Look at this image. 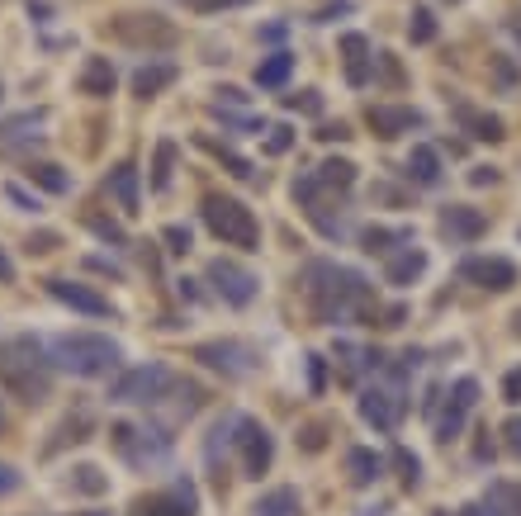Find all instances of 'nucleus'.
<instances>
[{
  "label": "nucleus",
  "mask_w": 521,
  "mask_h": 516,
  "mask_svg": "<svg viewBox=\"0 0 521 516\" xmlns=\"http://www.w3.org/2000/svg\"><path fill=\"white\" fill-rule=\"evenodd\" d=\"M304 299L313 308V318L327 327H346V322H375L379 299L375 285L351 266L337 261H308L304 266Z\"/></svg>",
  "instance_id": "f257e3e1"
},
{
  "label": "nucleus",
  "mask_w": 521,
  "mask_h": 516,
  "mask_svg": "<svg viewBox=\"0 0 521 516\" xmlns=\"http://www.w3.org/2000/svg\"><path fill=\"white\" fill-rule=\"evenodd\" d=\"M0 384L24 398V403H43L53 389V360L43 356V341L15 337L0 346Z\"/></svg>",
  "instance_id": "f03ea898"
},
{
  "label": "nucleus",
  "mask_w": 521,
  "mask_h": 516,
  "mask_svg": "<svg viewBox=\"0 0 521 516\" xmlns=\"http://www.w3.org/2000/svg\"><path fill=\"white\" fill-rule=\"evenodd\" d=\"M204 223H209V232H214L223 247L261 251V223H256V214L242 204V199L209 195L204 199Z\"/></svg>",
  "instance_id": "7ed1b4c3"
},
{
  "label": "nucleus",
  "mask_w": 521,
  "mask_h": 516,
  "mask_svg": "<svg viewBox=\"0 0 521 516\" xmlns=\"http://www.w3.org/2000/svg\"><path fill=\"white\" fill-rule=\"evenodd\" d=\"M53 356L62 370L81 374V379H95V374H109L119 365V346L109 337H95V332H67V337L53 341Z\"/></svg>",
  "instance_id": "20e7f679"
},
{
  "label": "nucleus",
  "mask_w": 521,
  "mask_h": 516,
  "mask_svg": "<svg viewBox=\"0 0 521 516\" xmlns=\"http://www.w3.org/2000/svg\"><path fill=\"white\" fill-rule=\"evenodd\" d=\"M171 389H176V374L152 360V365H133V370L119 374L109 384V398L114 403H162Z\"/></svg>",
  "instance_id": "39448f33"
},
{
  "label": "nucleus",
  "mask_w": 521,
  "mask_h": 516,
  "mask_svg": "<svg viewBox=\"0 0 521 516\" xmlns=\"http://www.w3.org/2000/svg\"><path fill=\"white\" fill-rule=\"evenodd\" d=\"M109 34L128 43V48H138V53H166V48H176V24L162 15H119L109 24Z\"/></svg>",
  "instance_id": "423d86ee"
},
{
  "label": "nucleus",
  "mask_w": 521,
  "mask_h": 516,
  "mask_svg": "<svg viewBox=\"0 0 521 516\" xmlns=\"http://www.w3.org/2000/svg\"><path fill=\"white\" fill-rule=\"evenodd\" d=\"M403 412H408V398H403L398 384H370L360 393V417L375 431H384V436H394L403 427Z\"/></svg>",
  "instance_id": "0eeeda50"
},
{
  "label": "nucleus",
  "mask_w": 521,
  "mask_h": 516,
  "mask_svg": "<svg viewBox=\"0 0 521 516\" xmlns=\"http://www.w3.org/2000/svg\"><path fill=\"white\" fill-rule=\"evenodd\" d=\"M474 403H479V379H474V374L455 379V384H450L446 408H441V417H436V441H441V445L460 441V431H465V422H469V412H474Z\"/></svg>",
  "instance_id": "6e6552de"
},
{
  "label": "nucleus",
  "mask_w": 521,
  "mask_h": 516,
  "mask_svg": "<svg viewBox=\"0 0 521 516\" xmlns=\"http://www.w3.org/2000/svg\"><path fill=\"white\" fill-rule=\"evenodd\" d=\"M237 455H242V474L247 479H261L270 469V460H275V441H270V431L256 422V417H237Z\"/></svg>",
  "instance_id": "1a4fd4ad"
},
{
  "label": "nucleus",
  "mask_w": 521,
  "mask_h": 516,
  "mask_svg": "<svg viewBox=\"0 0 521 516\" xmlns=\"http://www.w3.org/2000/svg\"><path fill=\"white\" fill-rule=\"evenodd\" d=\"M209 285H214V294L223 303L247 308V303L256 299V289H261V280H256L247 266H237V261H228V256H218V261H209Z\"/></svg>",
  "instance_id": "9d476101"
},
{
  "label": "nucleus",
  "mask_w": 521,
  "mask_h": 516,
  "mask_svg": "<svg viewBox=\"0 0 521 516\" xmlns=\"http://www.w3.org/2000/svg\"><path fill=\"white\" fill-rule=\"evenodd\" d=\"M460 280L484 289V294H507V289L517 285V266L507 256H465L460 261Z\"/></svg>",
  "instance_id": "9b49d317"
},
{
  "label": "nucleus",
  "mask_w": 521,
  "mask_h": 516,
  "mask_svg": "<svg viewBox=\"0 0 521 516\" xmlns=\"http://www.w3.org/2000/svg\"><path fill=\"white\" fill-rule=\"evenodd\" d=\"M365 124H370V133L379 143H394L403 133H417L427 119H422V109H408V105H370L365 109Z\"/></svg>",
  "instance_id": "f8f14e48"
},
{
  "label": "nucleus",
  "mask_w": 521,
  "mask_h": 516,
  "mask_svg": "<svg viewBox=\"0 0 521 516\" xmlns=\"http://www.w3.org/2000/svg\"><path fill=\"white\" fill-rule=\"evenodd\" d=\"M450 114H455L460 133L474 138V143H503V138H507L503 119H498V114H488V109H479V105H469V100H450Z\"/></svg>",
  "instance_id": "ddd939ff"
},
{
  "label": "nucleus",
  "mask_w": 521,
  "mask_h": 516,
  "mask_svg": "<svg viewBox=\"0 0 521 516\" xmlns=\"http://www.w3.org/2000/svg\"><path fill=\"white\" fill-rule=\"evenodd\" d=\"M488 232V214L484 209H474V204H446L441 209V237H450V242H479Z\"/></svg>",
  "instance_id": "4468645a"
},
{
  "label": "nucleus",
  "mask_w": 521,
  "mask_h": 516,
  "mask_svg": "<svg viewBox=\"0 0 521 516\" xmlns=\"http://www.w3.org/2000/svg\"><path fill=\"white\" fill-rule=\"evenodd\" d=\"M195 360H204L209 370L228 374V379H242L252 370V351L237 346V341H204V346H195Z\"/></svg>",
  "instance_id": "2eb2a0df"
},
{
  "label": "nucleus",
  "mask_w": 521,
  "mask_h": 516,
  "mask_svg": "<svg viewBox=\"0 0 521 516\" xmlns=\"http://www.w3.org/2000/svg\"><path fill=\"white\" fill-rule=\"evenodd\" d=\"M48 294H53L57 303L76 308V313H86V318H109V313H114L105 294H95L90 285H76V280H48Z\"/></svg>",
  "instance_id": "dca6fc26"
},
{
  "label": "nucleus",
  "mask_w": 521,
  "mask_h": 516,
  "mask_svg": "<svg viewBox=\"0 0 521 516\" xmlns=\"http://www.w3.org/2000/svg\"><path fill=\"white\" fill-rule=\"evenodd\" d=\"M342 67L351 86H370L375 81V48L365 34H342Z\"/></svg>",
  "instance_id": "f3484780"
},
{
  "label": "nucleus",
  "mask_w": 521,
  "mask_h": 516,
  "mask_svg": "<svg viewBox=\"0 0 521 516\" xmlns=\"http://www.w3.org/2000/svg\"><path fill=\"white\" fill-rule=\"evenodd\" d=\"M133 516H195V488L190 483H176L162 498H147Z\"/></svg>",
  "instance_id": "a211bd4d"
},
{
  "label": "nucleus",
  "mask_w": 521,
  "mask_h": 516,
  "mask_svg": "<svg viewBox=\"0 0 521 516\" xmlns=\"http://www.w3.org/2000/svg\"><path fill=\"white\" fill-rule=\"evenodd\" d=\"M403 171H408V180H413V185H441V176H446L441 152H436V147H427V143H417L413 152H408Z\"/></svg>",
  "instance_id": "6ab92c4d"
},
{
  "label": "nucleus",
  "mask_w": 521,
  "mask_h": 516,
  "mask_svg": "<svg viewBox=\"0 0 521 516\" xmlns=\"http://www.w3.org/2000/svg\"><path fill=\"white\" fill-rule=\"evenodd\" d=\"M109 195H114V204H119L128 218L138 214L143 199H138V166H133V161H119V166L109 171Z\"/></svg>",
  "instance_id": "aec40b11"
},
{
  "label": "nucleus",
  "mask_w": 521,
  "mask_h": 516,
  "mask_svg": "<svg viewBox=\"0 0 521 516\" xmlns=\"http://www.w3.org/2000/svg\"><path fill=\"white\" fill-rule=\"evenodd\" d=\"M422 270H427V251H422V247H403L398 256H389L384 280L403 289V285H413V280H422Z\"/></svg>",
  "instance_id": "412c9836"
},
{
  "label": "nucleus",
  "mask_w": 521,
  "mask_h": 516,
  "mask_svg": "<svg viewBox=\"0 0 521 516\" xmlns=\"http://www.w3.org/2000/svg\"><path fill=\"white\" fill-rule=\"evenodd\" d=\"M346 479L356 483V488H370L375 479H384V455H375L370 445L346 450Z\"/></svg>",
  "instance_id": "4be33fe9"
},
{
  "label": "nucleus",
  "mask_w": 521,
  "mask_h": 516,
  "mask_svg": "<svg viewBox=\"0 0 521 516\" xmlns=\"http://www.w3.org/2000/svg\"><path fill=\"white\" fill-rule=\"evenodd\" d=\"M176 62H147V67H138L133 72V95H143V100H152V95H162L166 86H176Z\"/></svg>",
  "instance_id": "5701e85b"
},
{
  "label": "nucleus",
  "mask_w": 521,
  "mask_h": 516,
  "mask_svg": "<svg viewBox=\"0 0 521 516\" xmlns=\"http://www.w3.org/2000/svg\"><path fill=\"white\" fill-rule=\"evenodd\" d=\"M337 360H342L346 379H360L365 370H379V365H384L379 351H365V346H351V341H337Z\"/></svg>",
  "instance_id": "b1692460"
},
{
  "label": "nucleus",
  "mask_w": 521,
  "mask_h": 516,
  "mask_svg": "<svg viewBox=\"0 0 521 516\" xmlns=\"http://www.w3.org/2000/svg\"><path fill=\"white\" fill-rule=\"evenodd\" d=\"M484 512L488 516H521V483H488Z\"/></svg>",
  "instance_id": "393cba45"
},
{
  "label": "nucleus",
  "mask_w": 521,
  "mask_h": 516,
  "mask_svg": "<svg viewBox=\"0 0 521 516\" xmlns=\"http://www.w3.org/2000/svg\"><path fill=\"white\" fill-rule=\"evenodd\" d=\"M294 72V53H270L261 57V67H256V86L261 90H280Z\"/></svg>",
  "instance_id": "a878e982"
},
{
  "label": "nucleus",
  "mask_w": 521,
  "mask_h": 516,
  "mask_svg": "<svg viewBox=\"0 0 521 516\" xmlns=\"http://www.w3.org/2000/svg\"><path fill=\"white\" fill-rule=\"evenodd\" d=\"M81 90H86V95H95V100L114 95V67H109V57H90L86 72H81Z\"/></svg>",
  "instance_id": "bb28decb"
},
{
  "label": "nucleus",
  "mask_w": 521,
  "mask_h": 516,
  "mask_svg": "<svg viewBox=\"0 0 521 516\" xmlns=\"http://www.w3.org/2000/svg\"><path fill=\"white\" fill-rule=\"evenodd\" d=\"M176 152H180V147L171 143V138L157 143V157H152V190H157V195L171 190V176H176Z\"/></svg>",
  "instance_id": "cd10ccee"
},
{
  "label": "nucleus",
  "mask_w": 521,
  "mask_h": 516,
  "mask_svg": "<svg viewBox=\"0 0 521 516\" xmlns=\"http://www.w3.org/2000/svg\"><path fill=\"white\" fill-rule=\"evenodd\" d=\"M313 176H318V180L327 185V190L337 195V190H351V185H356V166H351L346 157H332V161H323V166H318Z\"/></svg>",
  "instance_id": "c85d7f7f"
},
{
  "label": "nucleus",
  "mask_w": 521,
  "mask_h": 516,
  "mask_svg": "<svg viewBox=\"0 0 521 516\" xmlns=\"http://www.w3.org/2000/svg\"><path fill=\"white\" fill-rule=\"evenodd\" d=\"M256 516H299V493L294 488H270L266 498L256 502Z\"/></svg>",
  "instance_id": "c756f323"
},
{
  "label": "nucleus",
  "mask_w": 521,
  "mask_h": 516,
  "mask_svg": "<svg viewBox=\"0 0 521 516\" xmlns=\"http://www.w3.org/2000/svg\"><path fill=\"white\" fill-rule=\"evenodd\" d=\"M29 180H38L48 195H67V190H72V176H67L62 166H53V161H34V166H29Z\"/></svg>",
  "instance_id": "7c9ffc66"
},
{
  "label": "nucleus",
  "mask_w": 521,
  "mask_h": 516,
  "mask_svg": "<svg viewBox=\"0 0 521 516\" xmlns=\"http://www.w3.org/2000/svg\"><path fill=\"white\" fill-rule=\"evenodd\" d=\"M360 242H365L370 256H389L398 242H408V232H403V228H365V232H360Z\"/></svg>",
  "instance_id": "2f4dec72"
},
{
  "label": "nucleus",
  "mask_w": 521,
  "mask_h": 516,
  "mask_svg": "<svg viewBox=\"0 0 521 516\" xmlns=\"http://www.w3.org/2000/svg\"><path fill=\"white\" fill-rule=\"evenodd\" d=\"M199 147H204V152H214V157L223 161V166H228V171H233L237 180H252V176H256V171H252V161H247V157H237L233 147L214 143V138H199Z\"/></svg>",
  "instance_id": "473e14b6"
},
{
  "label": "nucleus",
  "mask_w": 521,
  "mask_h": 516,
  "mask_svg": "<svg viewBox=\"0 0 521 516\" xmlns=\"http://www.w3.org/2000/svg\"><path fill=\"white\" fill-rule=\"evenodd\" d=\"M488 76H493V86H498V90H517V81H521L517 62H512L507 53H493V57H488Z\"/></svg>",
  "instance_id": "72a5a7b5"
},
{
  "label": "nucleus",
  "mask_w": 521,
  "mask_h": 516,
  "mask_svg": "<svg viewBox=\"0 0 521 516\" xmlns=\"http://www.w3.org/2000/svg\"><path fill=\"white\" fill-rule=\"evenodd\" d=\"M408 38H413V43H432V38H436V15H432V10H422V5H417L413 19H408Z\"/></svg>",
  "instance_id": "f704fd0d"
},
{
  "label": "nucleus",
  "mask_w": 521,
  "mask_h": 516,
  "mask_svg": "<svg viewBox=\"0 0 521 516\" xmlns=\"http://www.w3.org/2000/svg\"><path fill=\"white\" fill-rule=\"evenodd\" d=\"M76 488H81V493H105L109 479L100 474V469H90V464H81V469H76Z\"/></svg>",
  "instance_id": "c9c22d12"
},
{
  "label": "nucleus",
  "mask_w": 521,
  "mask_h": 516,
  "mask_svg": "<svg viewBox=\"0 0 521 516\" xmlns=\"http://www.w3.org/2000/svg\"><path fill=\"white\" fill-rule=\"evenodd\" d=\"M289 147H294V128L275 124V128H270V138H266V152H270V157H285Z\"/></svg>",
  "instance_id": "e433bc0d"
},
{
  "label": "nucleus",
  "mask_w": 521,
  "mask_h": 516,
  "mask_svg": "<svg viewBox=\"0 0 521 516\" xmlns=\"http://www.w3.org/2000/svg\"><path fill=\"white\" fill-rule=\"evenodd\" d=\"M503 450L512 455V460H521V412L503 422Z\"/></svg>",
  "instance_id": "4c0bfd02"
},
{
  "label": "nucleus",
  "mask_w": 521,
  "mask_h": 516,
  "mask_svg": "<svg viewBox=\"0 0 521 516\" xmlns=\"http://www.w3.org/2000/svg\"><path fill=\"white\" fill-rule=\"evenodd\" d=\"M289 109H304V114H323V95L318 90H299V95H285Z\"/></svg>",
  "instance_id": "58836bf2"
},
{
  "label": "nucleus",
  "mask_w": 521,
  "mask_h": 516,
  "mask_svg": "<svg viewBox=\"0 0 521 516\" xmlns=\"http://www.w3.org/2000/svg\"><path fill=\"white\" fill-rule=\"evenodd\" d=\"M394 460H398V469H403V483L417 488V479H422V464H417L413 450H394Z\"/></svg>",
  "instance_id": "ea45409f"
},
{
  "label": "nucleus",
  "mask_w": 521,
  "mask_h": 516,
  "mask_svg": "<svg viewBox=\"0 0 521 516\" xmlns=\"http://www.w3.org/2000/svg\"><path fill=\"white\" fill-rule=\"evenodd\" d=\"M195 15H214V10H237V5H252V0H185Z\"/></svg>",
  "instance_id": "a19ab883"
},
{
  "label": "nucleus",
  "mask_w": 521,
  "mask_h": 516,
  "mask_svg": "<svg viewBox=\"0 0 521 516\" xmlns=\"http://www.w3.org/2000/svg\"><path fill=\"white\" fill-rule=\"evenodd\" d=\"M38 124H43V114H19V119H10L0 128V138H24V128H38Z\"/></svg>",
  "instance_id": "79ce46f5"
},
{
  "label": "nucleus",
  "mask_w": 521,
  "mask_h": 516,
  "mask_svg": "<svg viewBox=\"0 0 521 516\" xmlns=\"http://www.w3.org/2000/svg\"><path fill=\"white\" fill-rule=\"evenodd\" d=\"M162 237H166V247L176 251V256H185V251H190V228H180V223H171V228H166Z\"/></svg>",
  "instance_id": "37998d69"
},
{
  "label": "nucleus",
  "mask_w": 521,
  "mask_h": 516,
  "mask_svg": "<svg viewBox=\"0 0 521 516\" xmlns=\"http://www.w3.org/2000/svg\"><path fill=\"white\" fill-rule=\"evenodd\" d=\"M299 445H304V450H323V445H327V422H308L304 441H299Z\"/></svg>",
  "instance_id": "c03bdc74"
},
{
  "label": "nucleus",
  "mask_w": 521,
  "mask_h": 516,
  "mask_svg": "<svg viewBox=\"0 0 521 516\" xmlns=\"http://www.w3.org/2000/svg\"><path fill=\"white\" fill-rule=\"evenodd\" d=\"M90 228L100 232V237H109L114 247H124V242H128V237H124V228H119V223H109V218H90Z\"/></svg>",
  "instance_id": "a18cd8bd"
},
{
  "label": "nucleus",
  "mask_w": 521,
  "mask_h": 516,
  "mask_svg": "<svg viewBox=\"0 0 521 516\" xmlns=\"http://www.w3.org/2000/svg\"><path fill=\"white\" fill-rule=\"evenodd\" d=\"M323 384H327V365H323V356H308V389L323 393Z\"/></svg>",
  "instance_id": "49530a36"
},
{
  "label": "nucleus",
  "mask_w": 521,
  "mask_h": 516,
  "mask_svg": "<svg viewBox=\"0 0 521 516\" xmlns=\"http://www.w3.org/2000/svg\"><path fill=\"white\" fill-rule=\"evenodd\" d=\"M503 398H507V403H512V408H521V365H517V370H512V374H507V379H503Z\"/></svg>",
  "instance_id": "de8ad7c7"
},
{
  "label": "nucleus",
  "mask_w": 521,
  "mask_h": 516,
  "mask_svg": "<svg viewBox=\"0 0 521 516\" xmlns=\"http://www.w3.org/2000/svg\"><path fill=\"white\" fill-rule=\"evenodd\" d=\"M318 138H323V143H346V138H351V128H346V124H323V128H318Z\"/></svg>",
  "instance_id": "09e8293b"
},
{
  "label": "nucleus",
  "mask_w": 521,
  "mask_h": 516,
  "mask_svg": "<svg viewBox=\"0 0 521 516\" xmlns=\"http://www.w3.org/2000/svg\"><path fill=\"white\" fill-rule=\"evenodd\" d=\"M5 195L15 199L19 209H29V214H34V209H38V199H34V195H29V190H19V185H5Z\"/></svg>",
  "instance_id": "8fccbe9b"
},
{
  "label": "nucleus",
  "mask_w": 521,
  "mask_h": 516,
  "mask_svg": "<svg viewBox=\"0 0 521 516\" xmlns=\"http://www.w3.org/2000/svg\"><path fill=\"white\" fill-rule=\"evenodd\" d=\"M469 180H474V185H493V180H498V171H493V166H474V171H469Z\"/></svg>",
  "instance_id": "3c124183"
},
{
  "label": "nucleus",
  "mask_w": 521,
  "mask_h": 516,
  "mask_svg": "<svg viewBox=\"0 0 521 516\" xmlns=\"http://www.w3.org/2000/svg\"><path fill=\"white\" fill-rule=\"evenodd\" d=\"M57 247V232H38L34 242H29V251H53Z\"/></svg>",
  "instance_id": "603ef678"
},
{
  "label": "nucleus",
  "mask_w": 521,
  "mask_h": 516,
  "mask_svg": "<svg viewBox=\"0 0 521 516\" xmlns=\"http://www.w3.org/2000/svg\"><path fill=\"white\" fill-rule=\"evenodd\" d=\"M351 10V0H337V5H327L323 15H318V24H327V19H337V15H346Z\"/></svg>",
  "instance_id": "864d4df0"
},
{
  "label": "nucleus",
  "mask_w": 521,
  "mask_h": 516,
  "mask_svg": "<svg viewBox=\"0 0 521 516\" xmlns=\"http://www.w3.org/2000/svg\"><path fill=\"white\" fill-rule=\"evenodd\" d=\"M15 483H19V474H15V469H5V464H0V493H10Z\"/></svg>",
  "instance_id": "5fc2aeb1"
},
{
  "label": "nucleus",
  "mask_w": 521,
  "mask_h": 516,
  "mask_svg": "<svg viewBox=\"0 0 521 516\" xmlns=\"http://www.w3.org/2000/svg\"><path fill=\"white\" fill-rule=\"evenodd\" d=\"M0 280H5V285L15 280V266H10V256H5V251H0Z\"/></svg>",
  "instance_id": "6e6d98bb"
},
{
  "label": "nucleus",
  "mask_w": 521,
  "mask_h": 516,
  "mask_svg": "<svg viewBox=\"0 0 521 516\" xmlns=\"http://www.w3.org/2000/svg\"><path fill=\"white\" fill-rule=\"evenodd\" d=\"M455 516H488V512H484V502H469V507H460Z\"/></svg>",
  "instance_id": "4d7b16f0"
},
{
  "label": "nucleus",
  "mask_w": 521,
  "mask_h": 516,
  "mask_svg": "<svg viewBox=\"0 0 521 516\" xmlns=\"http://www.w3.org/2000/svg\"><path fill=\"white\" fill-rule=\"evenodd\" d=\"M512 337H521V308L512 313Z\"/></svg>",
  "instance_id": "13d9d810"
},
{
  "label": "nucleus",
  "mask_w": 521,
  "mask_h": 516,
  "mask_svg": "<svg viewBox=\"0 0 521 516\" xmlns=\"http://www.w3.org/2000/svg\"><path fill=\"white\" fill-rule=\"evenodd\" d=\"M512 38H517V48H521V15L512 19Z\"/></svg>",
  "instance_id": "bf43d9fd"
},
{
  "label": "nucleus",
  "mask_w": 521,
  "mask_h": 516,
  "mask_svg": "<svg viewBox=\"0 0 521 516\" xmlns=\"http://www.w3.org/2000/svg\"><path fill=\"white\" fill-rule=\"evenodd\" d=\"M72 516H105V512H72Z\"/></svg>",
  "instance_id": "052dcab7"
},
{
  "label": "nucleus",
  "mask_w": 521,
  "mask_h": 516,
  "mask_svg": "<svg viewBox=\"0 0 521 516\" xmlns=\"http://www.w3.org/2000/svg\"><path fill=\"white\" fill-rule=\"evenodd\" d=\"M446 5H460V0H446Z\"/></svg>",
  "instance_id": "680f3d73"
}]
</instances>
